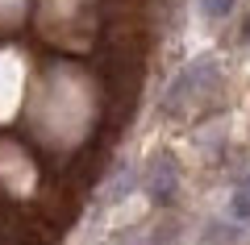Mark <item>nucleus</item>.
<instances>
[{"instance_id": "f257e3e1", "label": "nucleus", "mask_w": 250, "mask_h": 245, "mask_svg": "<svg viewBox=\"0 0 250 245\" xmlns=\"http://www.w3.org/2000/svg\"><path fill=\"white\" fill-rule=\"evenodd\" d=\"M146 191L154 195L159 204H167L171 195H175V167H171V158H159L150 170V183H146Z\"/></svg>"}, {"instance_id": "f03ea898", "label": "nucleus", "mask_w": 250, "mask_h": 245, "mask_svg": "<svg viewBox=\"0 0 250 245\" xmlns=\"http://www.w3.org/2000/svg\"><path fill=\"white\" fill-rule=\"evenodd\" d=\"M200 9H205V17L221 21V17H229V13H233V0H200Z\"/></svg>"}, {"instance_id": "7ed1b4c3", "label": "nucleus", "mask_w": 250, "mask_h": 245, "mask_svg": "<svg viewBox=\"0 0 250 245\" xmlns=\"http://www.w3.org/2000/svg\"><path fill=\"white\" fill-rule=\"evenodd\" d=\"M233 216L238 220L250 216V179H246V187H238V195H233Z\"/></svg>"}, {"instance_id": "20e7f679", "label": "nucleus", "mask_w": 250, "mask_h": 245, "mask_svg": "<svg viewBox=\"0 0 250 245\" xmlns=\"http://www.w3.org/2000/svg\"><path fill=\"white\" fill-rule=\"evenodd\" d=\"M242 38H246V42H250V17H246V29H242Z\"/></svg>"}]
</instances>
